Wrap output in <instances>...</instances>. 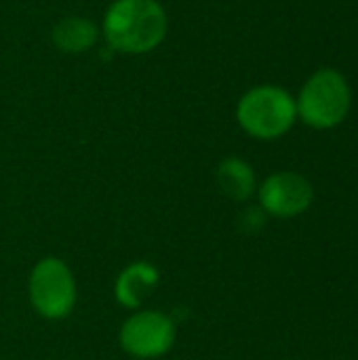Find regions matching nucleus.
<instances>
[{
  "mask_svg": "<svg viewBox=\"0 0 358 360\" xmlns=\"http://www.w3.org/2000/svg\"><path fill=\"white\" fill-rule=\"evenodd\" d=\"M99 32L112 51L146 55L167 38L169 17L158 0H114L103 13Z\"/></svg>",
  "mask_w": 358,
  "mask_h": 360,
  "instance_id": "f257e3e1",
  "label": "nucleus"
},
{
  "mask_svg": "<svg viewBox=\"0 0 358 360\" xmlns=\"http://www.w3.org/2000/svg\"><path fill=\"white\" fill-rule=\"evenodd\" d=\"M298 118L295 99L281 86L262 84L247 91L236 105L241 129L255 139L283 137Z\"/></svg>",
  "mask_w": 358,
  "mask_h": 360,
  "instance_id": "f03ea898",
  "label": "nucleus"
},
{
  "mask_svg": "<svg viewBox=\"0 0 358 360\" xmlns=\"http://www.w3.org/2000/svg\"><path fill=\"white\" fill-rule=\"evenodd\" d=\"M298 116L314 129L338 127L350 110V86L335 70H319L304 84L295 101Z\"/></svg>",
  "mask_w": 358,
  "mask_h": 360,
  "instance_id": "7ed1b4c3",
  "label": "nucleus"
},
{
  "mask_svg": "<svg viewBox=\"0 0 358 360\" xmlns=\"http://www.w3.org/2000/svg\"><path fill=\"white\" fill-rule=\"evenodd\" d=\"M30 304L32 308L49 319H65L76 304V283L72 270L57 257L40 259L30 274Z\"/></svg>",
  "mask_w": 358,
  "mask_h": 360,
  "instance_id": "20e7f679",
  "label": "nucleus"
},
{
  "mask_svg": "<svg viewBox=\"0 0 358 360\" xmlns=\"http://www.w3.org/2000/svg\"><path fill=\"white\" fill-rule=\"evenodd\" d=\"M118 340L120 348L133 359H158L173 348L175 325L162 312H137L124 321Z\"/></svg>",
  "mask_w": 358,
  "mask_h": 360,
  "instance_id": "39448f33",
  "label": "nucleus"
},
{
  "mask_svg": "<svg viewBox=\"0 0 358 360\" xmlns=\"http://www.w3.org/2000/svg\"><path fill=\"white\" fill-rule=\"evenodd\" d=\"M312 198L310 181L298 173H274L260 188L262 209L274 217L302 215L312 205Z\"/></svg>",
  "mask_w": 358,
  "mask_h": 360,
  "instance_id": "423d86ee",
  "label": "nucleus"
},
{
  "mask_svg": "<svg viewBox=\"0 0 358 360\" xmlns=\"http://www.w3.org/2000/svg\"><path fill=\"white\" fill-rule=\"evenodd\" d=\"M158 270L148 262L127 266L114 285V297L124 308H139L158 285Z\"/></svg>",
  "mask_w": 358,
  "mask_h": 360,
  "instance_id": "0eeeda50",
  "label": "nucleus"
},
{
  "mask_svg": "<svg viewBox=\"0 0 358 360\" xmlns=\"http://www.w3.org/2000/svg\"><path fill=\"white\" fill-rule=\"evenodd\" d=\"M99 34H101L99 27L91 19L70 15L55 23V27L51 32V40L61 53L80 55V53L91 51L97 44Z\"/></svg>",
  "mask_w": 358,
  "mask_h": 360,
  "instance_id": "6e6552de",
  "label": "nucleus"
},
{
  "mask_svg": "<svg viewBox=\"0 0 358 360\" xmlns=\"http://www.w3.org/2000/svg\"><path fill=\"white\" fill-rule=\"evenodd\" d=\"M217 184L222 192L232 200H249L255 192V173L243 158L230 156L217 167Z\"/></svg>",
  "mask_w": 358,
  "mask_h": 360,
  "instance_id": "1a4fd4ad",
  "label": "nucleus"
}]
</instances>
